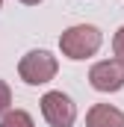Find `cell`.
Listing matches in <instances>:
<instances>
[{"label":"cell","mask_w":124,"mask_h":127,"mask_svg":"<svg viewBox=\"0 0 124 127\" xmlns=\"http://www.w3.org/2000/svg\"><path fill=\"white\" fill-rule=\"evenodd\" d=\"M86 127H124V112L112 103H94L86 112Z\"/></svg>","instance_id":"5b68a950"},{"label":"cell","mask_w":124,"mask_h":127,"mask_svg":"<svg viewBox=\"0 0 124 127\" xmlns=\"http://www.w3.org/2000/svg\"><path fill=\"white\" fill-rule=\"evenodd\" d=\"M89 83H92V89L97 92H118L124 89V62L121 59H100V62H94L89 68Z\"/></svg>","instance_id":"277c9868"},{"label":"cell","mask_w":124,"mask_h":127,"mask_svg":"<svg viewBox=\"0 0 124 127\" xmlns=\"http://www.w3.org/2000/svg\"><path fill=\"white\" fill-rule=\"evenodd\" d=\"M0 9H3V0H0Z\"/></svg>","instance_id":"30bf717a"},{"label":"cell","mask_w":124,"mask_h":127,"mask_svg":"<svg viewBox=\"0 0 124 127\" xmlns=\"http://www.w3.org/2000/svg\"><path fill=\"white\" fill-rule=\"evenodd\" d=\"M103 44V32L97 30L94 24H74L59 35V50L62 56L80 62V59H89L100 50Z\"/></svg>","instance_id":"6da1fadb"},{"label":"cell","mask_w":124,"mask_h":127,"mask_svg":"<svg viewBox=\"0 0 124 127\" xmlns=\"http://www.w3.org/2000/svg\"><path fill=\"white\" fill-rule=\"evenodd\" d=\"M41 115L50 127H74L77 121V103L65 92H44L41 95Z\"/></svg>","instance_id":"3957f363"},{"label":"cell","mask_w":124,"mask_h":127,"mask_svg":"<svg viewBox=\"0 0 124 127\" xmlns=\"http://www.w3.org/2000/svg\"><path fill=\"white\" fill-rule=\"evenodd\" d=\"M112 53H115V59L124 62V27H118V32L112 35Z\"/></svg>","instance_id":"ba28073f"},{"label":"cell","mask_w":124,"mask_h":127,"mask_svg":"<svg viewBox=\"0 0 124 127\" xmlns=\"http://www.w3.org/2000/svg\"><path fill=\"white\" fill-rule=\"evenodd\" d=\"M0 127H35V121L27 109H9L0 118Z\"/></svg>","instance_id":"8992f818"},{"label":"cell","mask_w":124,"mask_h":127,"mask_svg":"<svg viewBox=\"0 0 124 127\" xmlns=\"http://www.w3.org/2000/svg\"><path fill=\"white\" fill-rule=\"evenodd\" d=\"M56 71H59V59L50 50H30L18 62V77L27 86H44V83H50L56 77Z\"/></svg>","instance_id":"7a4b0ae2"},{"label":"cell","mask_w":124,"mask_h":127,"mask_svg":"<svg viewBox=\"0 0 124 127\" xmlns=\"http://www.w3.org/2000/svg\"><path fill=\"white\" fill-rule=\"evenodd\" d=\"M18 3H24V6H38L41 0H18Z\"/></svg>","instance_id":"9c48e42d"},{"label":"cell","mask_w":124,"mask_h":127,"mask_svg":"<svg viewBox=\"0 0 124 127\" xmlns=\"http://www.w3.org/2000/svg\"><path fill=\"white\" fill-rule=\"evenodd\" d=\"M9 109H12V89H9L6 80H0V118H3Z\"/></svg>","instance_id":"52a82bcc"}]
</instances>
